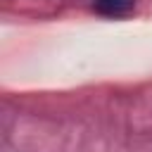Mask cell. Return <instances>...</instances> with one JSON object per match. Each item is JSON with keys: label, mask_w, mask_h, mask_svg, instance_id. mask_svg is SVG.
<instances>
[{"label": "cell", "mask_w": 152, "mask_h": 152, "mask_svg": "<svg viewBox=\"0 0 152 152\" xmlns=\"http://www.w3.org/2000/svg\"><path fill=\"white\" fill-rule=\"evenodd\" d=\"M135 0H93V10L102 17H126Z\"/></svg>", "instance_id": "6da1fadb"}]
</instances>
